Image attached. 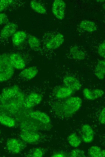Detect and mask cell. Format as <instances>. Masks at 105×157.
Here are the masks:
<instances>
[{"instance_id":"ac0fdd59","label":"cell","mask_w":105,"mask_h":157,"mask_svg":"<svg viewBox=\"0 0 105 157\" xmlns=\"http://www.w3.org/2000/svg\"><path fill=\"white\" fill-rule=\"evenodd\" d=\"M94 74L100 80H103L105 75V61L100 60L98 62L94 70Z\"/></svg>"},{"instance_id":"7c38bea8","label":"cell","mask_w":105,"mask_h":157,"mask_svg":"<svg viewBox=\"0 0 105 157\" xmlns=\"http://www.w3.org/2000/svg\"><path fill=\"white\" fill-rule=\"evenodd\" d=\"M63 83L64 86L74 91H78L81 86L79 80L75 77L71 75L65 76L63 78Z\"/></svg>"},{"instance_id":"8992f818","label":"cell","mask_w":105,"mask_h":157,"mask_svg":"<svg viewBox=\"0 0 105 157\" xmlns=\"http://www.w3.org/2000/svg\"><path fill=\"white\" fill-rule=\"evenodd\" d=\"M43 100V97L40 94L32 92L26 97L24 103V107L27 109H31L38 105Z\"/></svg>"},{"instance_id":"5b68a950","label":"cell","mask_w":105,"mask_h":157,"mask_svg":"<svg viewBox=\"0 0 105 157\" xmlns=\"http://www.w3.org/2000/svg\"><path fill=\"white\" fill-rule=\"evenodd\" d=\"M46 40V47L49 50H55L59 47L64 41L63 35L59 33L55 35H50V37Z\"/></svg>"},{"instance_id":"f1b7e54d","label":"cell","mask_w":105,"mask_h":157,"mask_svg":"<svg viewBox=\"0 0 105 157\" xmlns=\"http://www.w3.org/2000/svg\"><path fill=\"white\" fill-rule=\"evenodd\" d=\"M104 40L99 45L98 48V53L99 55L105 59V42Z\"/></svg>"},{"instance_id":"e0dca14e","label":"cell","mask_w":105,"mask_h":157,"mask_svg":"<svg viewBox=\"0 0 105 157\" xmlns=\"http://www.w3.org/2000/svg\"><path fill=\"white\" fill-rule=\"evenodd\" d=\"M12 36L13 44L16 46H19L24 42L27 37V35L24 31H19L16 32Z\"/></svg>"},{"instance_id":"7a4b0ae2","label":"cell","mask_w":105,"mask_h":157,"mask_svg":"<svg viewBox=\"0 0 105 157\" xmlns=\"http://www.w3.org/2000/svg\"><path fill=\"white\" fill-rule=\"evenodd\" d=\"M82 101L78 96H72L65 99L61 102H55L52 108L59 117L67 118L75 114L81 108Z\"/></svg>"},{"instance_id":"1f68e13d","label":"cell","mask_w":105,"mask_h":157,"mask_svg":"<svg viewBox=\"0 0 105 157\" xmlns=\"http://www.w3.org/2000/svg\"><path fill=\"white\" fill-rule=\"evenodd\" d=\"M52 157H64L67 156L66 154L62 151L56 152L54 153L52 155Z\"/></svg>"},{"instance_id":"d4e9b609","label":"cell","mask_w":105,"mask_h":157,"mask_svg":"<svg viewBox=\"0 0 105 157\" xmlns=\"http://www.w3.org/2000/svg\"><path fill=\"white\" fill-rule=\"evenodd\" d=\"M102 150L98 146H94L91 147L88 151L89 155L92 157H101Z\"/></svg>"},{"instance_id":"cb8c5ba5","label":"cell","mask_w":105,"mask_h":157,"mask_svg":"<svg viewBox=\"0 0 105 157\" xmlns=\"http://www.w3.org/2000/svg\"><path fill=\"white\" fill-rule=\"evenodd\" d=\"M68 140L69 144L72 146L74 147L79 146L81 143L80 139L75 133H72L68 136Z\"/></svg>"},{"instance_id":"603a6c76","label":"cell","mask_w":105,"mask_h":157,"mask_svg":"<svg viewBox=\"0 0 105 157\" xmlns=\"http://www.w3.org/2000/svg\"><path fill=\"white\" fill-rule=\"evenodd\" d=\"M30 6L33 10L37 13L42 14L46 13V11L45 7L36 1H31L30 2Z\"/></svg>"},{"instance_id":"4fadbf2b","label":"cell","mask_w":105,"mask_h":157,"mask_svg":"<svg viewBox=\"0 0 105 157\" xmlns=\"http://www.w3.org/2000/svg\"><path fill=\"white\" fill-rule=\"evenodd\" d=\"M83 93L84 97L90 101L96 100L101 97L104 94V91L102 89L97 88L91 90L87 88L83 89Z\"/></svg>"},{"instance_id":"9a60e30c","label":"cell","mask_w":105,"mask_h":157,"mask_svg":"<svg viewBox=\"0 0 105 157\" xmlns=\"http://www.w3.org/2000/svg\"><path fill=\"white\" fill-rule=\"evenodd\" d=\"M82 139L86 143L91 142L94 137V132L91 127L88 124L83 125L81 127Z\"/></svg>"},{"instance_id":"ba28073f","label":"cell","mask_w":105,"mask_h":157,"mask_svg":"<svg viewBox=\"0 0 105 157\" xmlns=\"http://www.w3.org/2000/svg\"><path fill=\"white\" fill-rule=\"evenodd\" d=\"M11 63L14 69H23L26 66L25 61L19 53H14L9 54Z\"/></svg>"},{"instance_id":"4316f807","label":"cell","mask_w":105,"mask_h":157,"mask_svg":"<svg viewBox=\"0 0 105 157\" xmlns=\"http://www.w3.org/2000/svg\"><path fill=\"white\" fill-rule=\"evenodd\" d=\"M69 156L72 157H85L84 152L79 149H75L72 150L70 152Z\"/></svg>"},{"instance_id":"5bb4252c","label":"cell","mask_w":105,"mask_h":157,"mask_svg":"<svg viewBox=\"0 0 105 157\" xmlns=\"http://www.w3.org/2000/svg\"><path fill=\"white\" fill-rule=\"evenodd\" d=\"M74 92L72 89L64 86L55 89L53 91V94L56 98L62 99L70 97Z\"/></svg>"},{"instance_id":"f546056e","label":"cell","mask_w":105,"mask_h":157,"mask_svg":"<svg viewBox=\"0 0 105 157\" xmlns=\"http://www.w3.org/2000/svg\"><path fill=\"white\" fill-rule=\"evenodd\" d=\"M9 22L7 15L5 13H0V25L6 24Z\"/></svg>"},{"instance_id":"3957f363","label":"cell","mask_w":105,"mask_h":157,"mask_svg":"<svg viewBox=\"0 0 105 157\" xmlns=\"http://www.w3.org/2000/svg\"><path fill=\"white\" fill-rule=\"evenodd\" d=\"M14 69L11 63L9 54H0V82L10 79L14 75Z\"/></svg>"},{"instance_id":"83f0119b","label":"cell","mask_w":105,"mask_h":157,"mask_svg":"<svg viewBox=\"0 0 105 157\" xmlns=\"http://www.w3.org/2000/svg\"><path fill=\"white\" fill-rule=\"evenodd\" d=\"M44 154V151L41 148H35L33 151L30 156L34 157H41Z\"/></svg>"},{"instance_id":"277c9868","label":"cell","mask_w":105,"mask_h":157,"mask_svg":"<svg viewBox=\"0 0 105 157\" xmlns=\"http://www.w3.org/2000/svg\"><path fill=\"white\" fill-rule=\"evenodd\" d=\"M26 146L25 142L23 140L14 138L8 139L6 142V146L8 151L13 154L20 152Z\"/></svg>"},{"instance_id":"484cf974","label":"cell","mask_w":105,"mask_h":157,"mask_svg":"<svg viewBox=\"0 0 105 157\" xmlns=\"http://www.w3.org/2000/svg\"><path fill=\"white\" fill-rule=\"evenodd\" d=\"M14 2L13 0H0V12L6 10Z\"/></svg>"},{"instance_id":"d6a6232c","label":"cell","mask_w":105,"mask_h":157,"mask_svg":"<svg viewBox=\"0 0 105 157\" xmlns=\"http://www.w3.org/2000/svg\"><path fill=\"white\" fill-rule=\"evenodd\" d=\"M1 130H0V134H1Z\"/></svg>"},{"instance_id":"4dcf8cb0","label":"cell","mask_w":105,"mask_h":157,"mask_svg":"<svg viewBox=\"0 0 105 157\" xmlns=\"http://www.w3.org/2000/svg\"><path fill=\"white\" fill-rule=\"evenodd\" d=\"M99 122L102 125L105 123V108L104 107L100 112L98 117Z\"/></svg>"},{"instance_id":"52a82bcc","label":"cell","mask_w":105,"mask_h":157,"mask_svg":"<svg viewBox=\"0 0 105 157\" xmlns=\"http://www.w3.org/2000/svg\"><path fill=\"white\" fill-rule=\"evenodd\" d=\"M65 7L66 4L64 1L62 0H55L52 5V12L57 18L62 20L65 17Z\"/></svg>"},{"instance_id":"8fae6325","label":"cell","mask_w":105,"mask_h":157,"mask_svg":"<svg viewBox=\"0 0 105 157\" xmlns=\"http://www.w3.org/2000/svg\"><path fill=\"white\" fill-rule=\"evenodd\" d=\"M29 116L33 119L44 124L47 125L51 122V119L48 115L46 113L39 111H30Z\"/></svg>"},{"instance_id":"30bf717a","label":"cell","mask_w":105,"mask_h":157,"mask_svg":"<svg viewBox=\"0 0 105 157\" xmlns=\"http://www.w3.org/2000/svg\"><path fill=\"white\" fill-rule=\"evenodd\" d=\"M20 137L24 142L33 144L38 142L40 138L39 134L35 131H25L21 133Z\"/></svg>"},{"instance_id":"6da1fadb","label":"cell","mask_w":105,"mask_h":157,"mask_svg":"<svg viewBox=\"0 0 105 157\" xmlns=\"http://www.w3.org/2000/svg\"><path fill=\"white\" fill-rule=\"evenodd\" d=\"M25 98L17 85L5 88L0 94V107L6 113L14 112L23 106Z\"/></svg>"},{"instance_id":"44dd1931","label":"cell","mask_w":105,"mask_h":157,"mask_svg":"<svg viewBox=\"0 0 105 157\" xmlns=\"http://www.w3.org/2000/svg\"><path fill=\"white\" fill-rule=\"evenodd\" d=\"M79 26L83 30L89 32H92L96 30L97 26L93 21L85 20L81 21Z\"/></svg>"},{"instance_id":"ffe728a7","label":"cell","mask_w":105,"mask_h":157,"mask_svg":"<svg viewBox=\"0 0 105 157\" xmlns=\"http://www.w3.org/2000/svg\"><path fill=\"white\" fill-rule=\"evenodd\" d=\"M69 52L72 57L74 59L82 60L85 58L84 53L76 46L72 47Z\"/></svg>"},{"instance_id":"7402d4cb","label":"cell","mask_w":105,"mask_h":157,"mask_svg":"<svg viewBox=\"0 0 105 157\" xmlns=\"http://www.w3.org/2000/svg\"><path fill=\"white\" fill-rule=\"evenodd\" d=\"M28 42L30 48L34 51H38L40 50V42L35 36L30 35L28 37Z\"/></svg>"},{"instance_id":"9c48e42d","label":"cell","mask_w":105,"mask_h":157,"mask_svg":"<svg viewBox=\"0 0 105 157\" xmlns=\"http://www.w3.org/2000/svg\"><path fill=\"white\" fill-rule=\"evenodd\" d=\"M18 27V25L16 23L9 22L1 30L0 37L5 40L12 36L16 32Z\"/></svg>"},{"instance_id":"d6986e66","label":"cell","mask_w":105,"mask_h":157,"mask_svg":"<svg viewBox=\"0 0 105 157\" xmlns=\"http://www.w3.org/2000/svg\"><path fill=\"white\" fill-rule=\"evenodd\" d=\"M0 123L10 128L13 127L16 125V122L13 118L4 114H0Z\"/></svg>"},{"instance_id":"2e32d148","label":"cell","mask_w":105,"mask_h":157,"mask_svg":"<svg viewBox=\"0 0 105 157\" xmlns=\"http://www.w3.org/2000/svg\"><path fill=\"white\" fill-rule=\"evenodd\" d=\"M38 69L35 66H31L23 69L19 74L21 78L26 80L33 78L38 74Z\"/></svg>"}]
</instances>
